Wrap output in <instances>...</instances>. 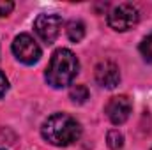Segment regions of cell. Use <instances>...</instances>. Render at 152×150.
I'll use <instances>...</instances> for the list:
<instances>
[{"mask_svg":"<svg viewBox=\"0 0 152 150\" xmlns=\"http://www.w3.org/2000/svg\"><path fill=\"white\" fill-rule=\"evenodd\" d=\"M106 21L115 32H127L140 21V11L133 4H118L110 9Z\"/></svg>","mask_w":152,"mask_h":150,"instance_id":"3","label":"cell"},{"mask_svg":"<svg viewBox=\"0 0 152 150\" xmlns=\"http://www.w3.org/2000/svg\"><path fill=\"white\" fill-rule=\"evenodd\" d=\"M66 34H67V39L71 42H80L81 39L85 37V23L81 20H71L67 23Z\"/></svg>","mask_w":152,"mask_h":150,"instance_id":"8","label":"cell"},{"mask_svg":"<svg viewBox=\"0 0 152 150\" xmlns=\"http://www.w3.org/2000/svg\"><path fill=\"white\" fill-rule=\"evenodd\" d=\"M106 115L110 118V122L113 125H120L124 124L129 117H131V111H133V103L127 95H115L108 101L106 104Z\"/></svg>","mask_w":152,"mask_h":150,"instance_id":"6","label":"cell"},{"mask_svg":"<svg viewBox=\"0 0 152 150\" xmlns=\"http://www.w3.org/2000/svg\"><path fill=\"white\" fill-rule=\"evenodd\" d=\"M62 18L58 14H39L34 21V30L44 44H53L60 36Z\"/></svg>","mask_w":152,"mask_h":150,"instance_id":"5","label":"cell"},{"mask_svg":"<svg viewBox=\"0 0 152 150\" xmlns=\"http://www.w3.org/2000/svg\"><path fill=\"white\" fill-rule=\"evenodd\" d=\"M9 90V79L5 78V74L0 71V97H4Z\"/></svg>","mask_w":152,"mask_h":150,"instance_id":"13","label":"cell"},{"mask_svg":"<svg viewBox=\"0 0 152 150\" xmlns=\"http://www.w3.org/2000/svg\"><path fill=\"white\" fill-rule=\"evenodd\" d=\"M69 97H71V101H73L75 104H83V103L88 99V90H87V87H83V85H75V87L69 90Z\"/></svg>","mask_w":152,"mask_h":150,"instance_id":"9","label":"cell"},{"mask_svg":"<svg viewBox=\"0 0 152 150\" xmlns=\"http://www.w3.org/2000/svg\"><path fill=\"white\" fill-rule=\"evenodd\" d=\"M42 138L53 147H69L81 136V125L67 113H53L41 125Z\"/></svg>","mask_w":152,"mask_h":150,"instance_id":"1","label":"cell"},{"mask_svg":"<svg viewBox=\"0 0 152 150\" xmlns=\"http://www.w3.org/2000/svg\"><path fill=\"white\" fill-rule=\"evenodd\" d=\"M106 141H108V147L112 150H118L122 145H124V136L118 133V131H110L108 136H106Z\"/></svg>","mask_w":152,"mask_h":150,"instance_id":"10","label":"cell"},{"mask_svg":"<svg viewBox=\"0 0 152 150\" xmlns=\"http://www.w3.org/2000/svg\"><path fill=\"white\" fill-rule=\"evenodd\" d=\"M78 69L80 62L76 55L67 48H60L50 58V64L44 73L46 83L53 88H64L73 83V79L78 74Z\"/></svg>","mask_w":152,"mask_h":150,"instance_id":"2","label":"cell"},{"mask_svg":"<svg viewBox=\"0 0 152 150\" xmlns=\"http://www.w3.org/2000/svg\"><path fill=\"white\" fill-rule=\"evenodd\" d=\"M12 53L18 62L25 66H34L41 58V48L36 42V39L28 34H20L12 41Z\"/></svg>","mask_w":152,"mask_h":150,"instance_id":"4","label":"cell"},{"mask_svg":"<svg viewBox=\"0 0 152 150\" xmlns=\"http://www.w3.org/2000/svg\"><path fill=\"white\" fill-rule=\"evenodd\" d=\"M96 81L104 88H115L120 83V69L112 60H103L96 67Z\"/></svg>","mask_w":152,"mask_h":150,"instance_id":"7","label":"cell"},{"mask_svg":"<svg viewBox=\"0 0 152 150\" xmlns=\"http://www.w3.org/2000/svg\"><path fill=\"white\" fill-rule=\"evenodd\" d=\"M14 9V2H9V0H0V18L11 14V11Z\"/></svg>","mask_w":152,"mask_h":150,"instance_id":"12","label":"cell"},{"mask_svg":"<svg viewBox=\"0 0 152 150\" xmlns=\"http://www.w3.org/2000/svg\"><path fill=\"white\" fill-rule=\"evenodd\" d=\"M140 51L143 53L145 60H152V36H151V37H147L143 42H142V46H140Z\"/></svg>","mask_w":152,"mask_h":150,"instance_id":"11","label":"cell"}]
</instances>
